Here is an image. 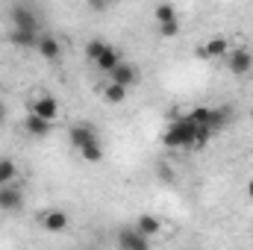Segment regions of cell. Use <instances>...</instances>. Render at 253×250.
I'll return each instance as SVG.
<instances>
[{
    "label": "cell",
    "mask_w": 253,
    "mask_h": 250,
    "mask_svg": "<svg viewBox=\"0 0 253 250\" xmlns=\"http://www.w3.org/2000/svg\"><path fill=\"white\" fill-rule=\"evenodd\" d=\"M209 138H212L209 126L194 124L186 112H180L177 118H171V124L165 126V132H162V144H165V147H174V150H194V147H203Z\"/></svg>",
    "instance_id": "obj_1"
},
{
    "label": "cell",
    "mask_w": 253,
    "mask_h": 250,
    "mask_svg": "<svg viewBox=\"0 0 253 250\" xmlns=\"http://www.w3.org/2000/svg\"><path fill=\"white\" fill-rule=\"evenodd\" d=\"M68 138H71V144H74V150L85 159V162H100L103 159V144H100V138H97V132L91 129L88 124H77L71 132H68Z\"/></svg>",
    "instance_id": "obj_2"
},
{
    "label": "cell",
    "mask_w": 253,
    "mask_h": 250,
    "mask_svg": "<svg viewBox=\"0 0 253 250\" xmlns=\"http://www.w3.org/2000/svg\"><path fill=\"white\" fill-rule=\"evenodd\" d=\"M30 112L44 118V121H59V100L53 94H33L30 97Z\"/></svg>",
    "instance_id": "obj_3"
},
{
    "label": "cell",
    "mask_w": 253,
    "mask_h": 250,
    "mask_svg": "<svg viewBox=\"0 0 253 250\" xmlns=\"http://www.w3.org/2000/svg\"><path fill=\"white\" fill-rule=\"evenodd\" d=\"M227 53H230V39H224V36H212V39H206L197 47V56L200 59H209V62H218V59L224 62Z\"/></svg>",
    "instance_id": "obj_4"
},
{
    "label": "cell",
    "mask_w": 253,
    "mask_h": 250,
    "mask_svg": "<svg viewBox=\"0 0 253 250\" xmlns=\"http://www.w3.org/2000/svg\"><path fill=\"white\" fill-rule=\"evenodd\" d=\"M21 206H24V188L18 186V180L0 186V209L3 212H18Z\"/></svg>",
    "instance_id": "obj_5"
},
{
    "label": "cell",
    "mask_w": 253,
    "mask_h": 250,
    "mask_svg": "<svg viewBox=\"0 0 253 250\" xmlns=\"http://www.w3.org/2000/svg\"><path fill=\"white\" fill-rule=\"evenodd\" d=\"M227 68L236 74V77H245V74H251V68H253V56H251V50H245V47H236V50H230L227 53Z\"/></svg>",
    "instance_id": "obj_6"
},
{
    "label": "cell",
    "mask_w": 253,
    "mask_h": 250,
    "mask_svg": "<svg viewBox=\"0 0 253 250\" xmlns=\"http://www.w3.org/2000/svg\"><path fill=\"white\" fill-rule=\"evenodd\" d=\"M39 224H42V230H47V233H65V230L71 227V218L65 215L62 209H47V212H42Z\"/></svg>",
    "instance_id": "obj_7"
},
{
    "label": "cell",
    "mask_w": 253,
    "mask_h": 250,
    "mask_svg": "<svg viewBox=\"0 0 253 250\" xmlns=\"http://www.w3.org/2000/svg\"><path fill=\"white\" fill-rule=\"evenodd\" d=\"M118 245L126 248V250H144V248H150V239H147L135 224H132V227H126V230L118 233Z\"/></svg>",
    "instance_id": "obj_8"
},
{
    "label": "cell",
    "mask_w": 253,
    "mask_h": 250,
    "mask_svg": "<svg viewBox=\"0 0 253 250\" xmlns=\"http://www.w3.org/2000/svg\"><path fill=\"white\" fill-rule=\"evenodd\" d=\"M109 80L112 83H118V85H126V88H132L135 83H138V71H135V65L121 59V62L115 65L112 71H109Z\"/></svg>",
    "instance_id": "obj_9"
},
{
    "label": "cell",
    "mask_w": 253,
    "mask_h": 250,
    "mask_svg": "<svg viewBox=\"0 0 253 250\" xmlns=\"http://www.w3.org/2000/svg\"><path fill=\"white\" fill-rule=\"evenodd\" d=\"M9 21H12V27H21V30H39V18L30 6H12Z\"/></svg>",
    "instance_id": "obj_10"
},
{
    "label": "cell",
    "mask_w": 253,
    "mask_h": 250,
    "mask_svg": "<svg viewBox=\"0 0 253 250\" xmlns=\"http://www.w3.org/2000/svg\"><path fill=\"white\" fill-rule=\"evenodd\" d=\"M36 50H39V56L44 62H59L62 59V42L53 39V36H42L39 44H36Z\"/></svg>",
    "instance_id": "obj_11"
},
{
    "label": "cell",
    "mask_w": 253,
    "mask_h": 250,
    "mask_svg": "<svg viewBox=\"0 0 253 250\" xmlns=\"http://www.w3.org/2000/svg\"><path fill=\"white\" fill-rule=\"evenodd\" d=\"M39 39H42L39 30H21V27L9 30V44H15V47H36Z\"/></svg>",
    "instance_id": "obj_12"
},
{
    "label": "cell",
    "mask_w": 253,
    "mask_h": 250,
    "mask_svg": "<svg viewBox=\"0 0 253 250\" xmlns=\"http://www.w3.org/2000/svg\"><path fill=\"white\" fill-rule=\"evenodd\" d=\"M126 91H129L126 85H118V83H112V80L100 85V97H103V103H109V106H121L126 100Z\"/></svg>",
    "instance_id": "obj_13"
},
{
    "label": "cell",
    "mask_w": 253,
    "mask_h": 250,
    "mask_svg": "<svg viewBox=\"0 0 253 250\" xmlns=\"http://www.w3.org/2000/svg\"><path fill=\"white\" fill-rule=\"evenodd\" d=\"M121 59H124V56H121V50H118V47H112V44H106V47H103V53L94 59V68H97V71H103V74H109V71L121 62Z\"/></svg>",
    "instance_id": "obj_14"
},
{
    "label": "cell",
    "mask_w": 253,
    "mask_h": 250,
    "mask_svg": "<svg viewBox=\"0 0 253 250\" xmlns=\"http://www.w3.org/2000/svg\"><path fill=\"white\" fill-rule=\"evenodd\" d=\"M27 132L30 135H39V138H44V135H50V129H53V121H44V118H39V115H33V112H27Z\"/></svg>",
    "instance_id": "obj_15"
},
{
    "label": "cell",
    "mask_w": 253,
    "mask_h": 250,
    "mask_svg": "<svg viewBox=\"0 0 253 250\" xmlns=\"http://www.w3.org/2000/svg\"><path fill=\"white\" fill-rule=\"evenodd\" d=\"M135 227H138L147 239H156V236L162 233V221H159L156 215H138V218H135Z\"/></svg>",
    "instance_id": "obj_16"
},
{
    "label": "cell",
    "mask_w": 253,
    "mask_h": 250,
    "mask_svg": "<svg viewBox=\"0 0 253 250\" xmlns=\"http://www.w3.org/2000/svg\"><path fill=\"white\" fill-rule=\"evenodd\" d=\"M153 21L156 24H165V21H177V9H174V3H159L156 9H153Z\"/></svg>",
    "instance_id": "obj_17"
},
{
    "label": "cell",
    "mask_w": 253,
    "mask_h": 250,
    "mask_svg": "<svg viewBox=\"0 0 253 250\" xmlns=\"http://www.w3.org/2000/svg\"><path fill=\"white\" fill-rule=\"evenodd\" d=\"M15 180H18V165L12 159H0V186L15 183Z\"/></svg>",
    "instance_id": "obj_18"
},
{
    "label": "cell",
    "mask_w": 253,
    "mask_h": 250,
    "mask_svg": "<svg viewBox=\"0 0 253 250\" xmlns=\"http://www.w3.org/2000/svg\"><path fill=\"white\" fill-rule=\"evenodd\" d=\"M156 33H159V39H177V36H180V21L156 24Z\"/></svg>",
    "instance_id": "obj_19"
},
{
    "label": "cell",
    "mask_w": 253,
    "mask_h": 250,
    "mask_svg": "<svg viewBox=\"0 0 253 250\" xmlns=\"http://www.w3.org/2000/svg\"><path fill=\"white\" fill-rule=\"evenodd\" d=\"M106 44H109V42H103V39H91V42L85 44V59L94 65V59L103 53V47H106Z\"/></svg>",
    "instance_id": "obj_20"
},
{
    "label": "cell",
    "mask_w": 253,
    "mask_h": 250,
    "mask_svg": "<svg viewBox=\"0 0 253 250\" xmlns=\"http://www.w3.org/2000/svg\"><path fill=\"white\" fill-rule=\"evenodd\" d=\"M88 6H91L94 12H103V9H106L109 3H106V0H88Z\"/></svg>",
    "instance_id": "obj_21"
},
{
    "label": "cell",
    "mask_w": 253,
    "mask_h": 250,
    "mask_svg": "<svg viewBox=\"0 0 253 250\" xmlns=\"http://www.w3.org/2000/svg\"><path fill=\"white\" fill-rule=\"evenodd\" d=\"M245 194H248V200L253 203V177L248 180V186H245Z\"/></svg>",
    "instance_id": "obj_22"
},
{
    "label": "cell",
    "mask_w": 253,
    "mask_h": 250,
    "mask_svg": "<svg viewBox=\"0 0 253 250\" xmlns=\"http://www.w3.org/2000/svg\"><path fill=\"white\" fill-rule=\"evenodd\" d=\"M3 121H6V109H3V103H0V126H3Z\"/></svg>",
    "instance_id": "obj_23"
},
{
    "label": "cell",
    "mask_w": 253,
    "mask_h": 250,
    "mask_svg": "<svg viewBox=\"0 0 253 250\" xmlns=\"http://www.w3.org/2000/svg\"><path fill=\"white\" fill-rule=\"evenodd\" d=\"M106 3H118V0H106Z\"/></svg>",
    "instance_id": "obj_24"
},
{
    "label": "cell",
    "mask_w": 253,
    "mask_h": 250,
    "mask_svg": "<svg viewBox=\"0 0 253 250\" xmlns=\"http://www.w3.org/2000/svg\"><path fill=\"white\" fill-rule=\"evenodd\" d=\"M251 118H253V106H251Z\"/></svg>",
    "instance_id": "obj_25"
}]
</instances>
